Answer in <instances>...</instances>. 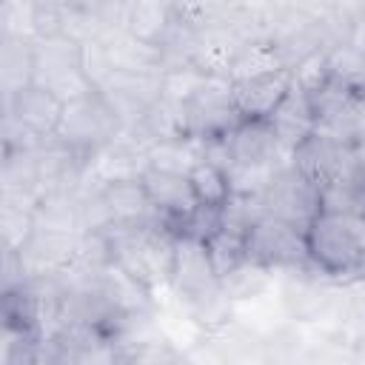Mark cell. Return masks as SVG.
Instances as JSON below:
<instances>
[{"label": "cell", "mask_w": 365, "mask_h": 365, "mask_svg": "<svg viewBox=\"0 0 365 365\" xmlns=\"http://www.w3.org/2000/svg\"><path fill=\"white\" fill-rule=\"evenodd\" d=\"M311 271L331 279H362L365 274V214L319 208L305 225Z\"/></svg>", "instance_id": "cell-1"}, {"label": "cell", "mask_w": 365, "mask_h": 365, "mask_svg": "<svg viewBox=\"0 0 365 365\" xmlns=\"http://www.w3.org/2000/svg\"><path fill=\"white\" fill-rule=\"evenodd\" d=\"M111 262L123 268L128 277L143 282L148 291L171 282L177 234L160 220L140 225H111L106 228Z\"/></svg>", "instance_id": "cell-2"}, {"label": "cell", "mask_w": 365, "mask_h": 365, "mask_svg": "<svg viewBox=\"0 0 365 365\" xmlns=\"http://www.w3.org/2000/svg\"><path fill=\"white\" fill-rule=\"evenodd\" d=\"M245 259L268 271H302L311 268L305 231L274 214H259L245 228Z\"/></svg>", "instance_id": "cell-3"}, {"label": "cell", "mask_w": 365, "mask_h": 365, "mask_svg": "<svg viewBox=\"0 0 365 365\" xmlns=\"http://www.w3.org/2000/svg\"><path fill=\"white\" fill-rule=\"evenodd\" d=\"M120 128L123 125H120L117 114L111 111L106 97L94 88L86 97H80L74 103H66V114H63L60 131L54 137L63 145H68L74 151V157L83 163L86 157H94L106 145H111Z\"/></svg>", "instance_id": "cell-4"}, {"label": "cell", "mask_w": 365, "mask_h": 365, "mask_svg": "<svg viewBox=\"0 0 365 365\" xmlns=\"http://www.w3.org/2000/svg\"><path fill=\"white\" fill-rule=\"evenodd\" d=\"M180 103V117H182V137L191 140H222L237 123V111L231 106L228 94V80L222 77H202Z\"/></svg>", "instance_id": "cell-5"}, {"label": "cell", "mask_w": 365, "mask_h": 365, "mask_svg": "<svg viewBox=\"0 0 365 365\" xmlns=\"http://www.w3.org/2000/svg\"><path fill=\"white\" fill-rule=\"evenodd\" d=\"M140 182L148 194V202H151L154 214L174 234H182L194 222V217L202 211L197 197H194L188 171H182V168L145 163L143 171H140Z\"/></svg>", "instance_id": "cell-6"}, {"label": "cell", "mask_w": 365, "mask_h": 365, "mask_svg": "<svg viewBox=\"0 0 365 365\" xmlns=\"http://www.w3.org/2000/svg\"><path fill=\"white\" fill-rule=\"evenodd\" d=\"M288 157L291 165L319 191H328L354 177V145L322 131H311Z\"/></svg>", "instance_id": "cell-7"}, {"label": "cell", "mask_w": 365, "mask_h": 365, "mask_svg": "<svg viewBox=\"0 0 365 365\" xmlns=\"http://www.w3.org/2000/svg\"><path fill=\"white\" fill-rule=\"evenodd\" d=\"M259 202H262L265 214H274V217L294 222L305 231V225L322 208V191L288 163L274 171V177L268 180V185L259 194Z\"/></svg>", "instance_id": "cell-8"}, {"label": "cell", "mask_w": 365, "mask_h": 365, "mask_svg": "<svg viewBox=\"0 0 365 365\" xmlns=\"http://www.w3.org/2000/svg\"><path fill=\"white\" fill-rule=\"evenodd\" d=\"M291 91H294L291 66L228 80L231 106L240 120H271V114L285 103Z\"/></svg>", "instance_id": "cell-9"}, {"label": "cell", "mask_w": 365, "mask_h": 365, "mask_svg": "<svg viewBox=\"0 0 365 365\" xmlns=\"http://www.w3.org/2000/svg\"><path fill=\"white\" fill-rule=\"evenodd\" d=\"M171 285L177 288V294H182L188 302H197V305L222 291L220 274L214 268V259L208 254L205 240L188 237V234H177Z\"/></svg>", "instance_id": "cell-10"}, {"label": "cell", "mask_w": 365, "mask_h": 365, "mask_svg": "<svg viewBox=\"0 0 365 365\" xmlns=\"http://www.w3.org/2000/svg\"><path fill=\"white\" fill-rule=\"evenodd\" d=\"M66 114V103L40 83H29L11 94H6V117L17 120L37 140H48L60 131Z\"/></svg>", "instance_id": "cell-11"}, {"label": "cell", "mask_w": 365, "mask_h": 365, "mask_svg": "<svg viewBox=\"0 0 365 365\" xmlns=\"http://www.w3.org/2000/svg\"><path fill=\"white\" fill-rule=\"evenodd\" d=\"M245 48V40L220 23H211L200 31H194L191 48H188V66L197 68L205 77H222L228 80L240 54Z\"/></svg>", "instance_id": "cell-12"}, {"label": "cell", "mask_w": 365, "mask_h": 365, "mask_svg": "<svg viewBox=\"0 0 365 365\" xmlns=\"http://www.w3.org/2000/svg\"><path fill=\"white\" fill-rule=\"evenodd\" d=\"M100 205L106 211L108 228L111 225H140V222H151L160 220L148 202V194L140 182V174L131 177H111L103 180V185L97 188Z\"/></svg>", "instance_id": "cell-13"}, {"label": "cell", "mask_w": 365, "mask_h": 365, "mask_svg": "<svg viewBox=\"0 0 365 365\" xmlns=\"http://www.w3.org/2000/svg\"><path fill=\"white\" fill-rule=\"evenodd\" d=\"M174 14L168 0H131L123 11V31L151 48H165L174 34Z\"/></svg>", "instance_id": "cell-14"}, {"label": "cell", "mask_w": 365, "mask_h": 365, "mask_svg": "<svg viewBox=\"0 0 365 365\" xmlns=\"http://www.w3.org/2000/svg\"><path fill=\"white\" fill-rule=\"evenodd\" d=\"M188 180L194 188V197L200 202L202 211L211 214H222L228 208V202L234 200V182L228 168L214 160V157H200L191 168H188Z\"/></svg>", "instance_id": "cell-15"}, {"label": "cell", "mask_w": 365, "mask_h": 365, "mask_svg": "<svg viewBox=\"0 0 365 365\" xmlns=\"http://www.w3.org/2000/svg\"><path fill=\"white\" fill-rule=\"evenodd\" d=\"M268 123H271V128H274V134H277L282 151L291 154V151H294V148H297V145L317 128L308 94L299 91V88L294 86V91H291V94L285 97V103L271 114Z\"/></svg>", "instance_id": "cell-16"}, {"label": "cell", "mask_w": 365, "mask_h": 365, "mask_svg": "<svg viewBox=\"0 0 365 365\" xmlns=\"http://www.w3.org/2000/svg\"><path fill=\"white\" fill-rule=\"evenodd\" d=\"M328 77L365 97V48L359 43H339L325 51Z\"/></svg>", "instance_id": "cell-17"}, {"label": "cell", "mask_w": 365, "mask_h": 365, "mask_svg": "<svg viewBox=\"0 0 365 365\" xmlns=\"http://www.w3.org/2000/svg\"><path fill=\"white\" fill-rule=\"evenodd\" d=\"M354 185L359 191V202L365 211V128H362L359 140L354 143Z\"/></svg>", "instance_id": "cell-18"}]
</instances>
